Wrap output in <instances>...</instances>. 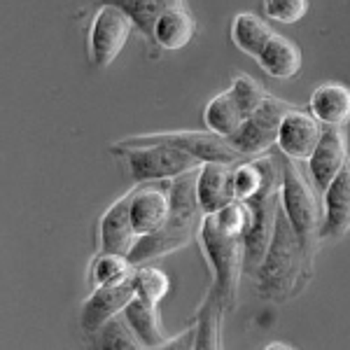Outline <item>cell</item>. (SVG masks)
I'll list each match as a JSON object with an SVG mask.
<instances>
[{
  "instance_id": "obj_22",
  "label": "cell",
  "mask_w": 350,
  "mask_h": 350,
  "mask_svg": "<svg viewBox=\"0 0 350 350\" xmlns=\"http://www.w3.org/2000/svg\"><path fill=\"white\" fill-rule=\"evenodd\" d=\"M110 5H117L129 14L133 26L148 38L154 36V26L163 12L173 8H183L185 0H105Z\"/></svg>"
},
{
  "instance_id": "obj_18",
  "label": "cell",
  "mask_w": 350,
  "mask_h": 350,
  "mask_svg": "<svg viewBox=\"0 0 350 350\" xmlns=\"http://www.w3.org/2000/svg\"><path fill=\"white\" fill-rule=\"evenodd\" d=\"M159 304H152L148 299L135 297L126 308H124V315H126L129 325L133 327L135 336L140 338L145 348H161L168 346V334L161 325L159 318Z\"/></svg>"
},
{
  "instance_id": "obj_27",
  "label": "cell",
  "mask_w": 350,
  "mask_h": 350,
  "mask_svg": "<svg viewBox=\"0 0 350 350\" xmlns=\"http://www.w3.org/2000/svg\"><path fill=\"white\" fill-rule=\"evenodd\" d=\"M133 283H135V297L148 299L152 304H159L161 299H166V295L171 292V280H168V275L154 267L135 269Z\"/></svg>"
},
{
  "instance_id": "obj_3",
  "label": "cell",
  "mask_w": 350,
  "mask_h": 350,
  "mask_svg": "<svg viewBox=\"0 0 350 350\" xmlns=\"http://www.w3.org/2000/svg\"><path fill=\"white\" fill-rule=\"evenodd\" d=\"M280 183L283 173L278 171L275 161L271 159L267 178L259 191L243 201L245 206V229H243V245H245V271L255 273L269 250L271 236H273L275 217L280 211Z\"/></svg>"
},
{
  "instance_id": "obj_9",
  "label": "cell",
  "mask_w": 350,
  "mask_h": 350,
  "mask_svg": "<svg viewBox=\"0 0 350 350\" xmlns=\"http://www.w3.org/2000/svg\"><path fill=\"white\" fill-rule=\"evenodd\" d=\"M133 21L117 5L103 3L94 14L89 28V56L96 68H108L122 54L124 44L131 38Z\"/></svg>"
},
{
  "instance_id": "obj_7",
  "label": "cell",
  "mask_w": 350,
  "mask_h": 350,
  "mask_svg": "<svg viewBox=\"0 0 350 350\" xmlns=\"http://www.w3.org/2000/svg\"><path fill=\"white\" fill-rule=\"evenodd\" d=\"M292 110V105H287L285 100L267 96L262 100V105L252 112L250 117L241 122V126L229 135V143L234 145V150H239L243 157H257L271 150L273 145H278V129L280 122L287 112Z\"/></svg>"
},
{
  "instance_id": "obj_11",
  "label": "cell",
  "mask_w": 350,
  "mask_h": 350,
  "mask_svg": "<svg viewBox=\"0 0 350 350\" xmlns=\"http://www.w3.org/2000/svg\"><path fill=\"white\" fill-rule=\"evenodd\" d=\"M133 299H135L133 278L122 280V283L115 285H98L82 306V327L87 332L100 329L110 318L120 315Z\"/></svg>"
},
{
  "instance_id": "obj_4",
  "label": "cell",
  "mask_w": 350,
  "mask_h": 350,
  "mask_svg": "<svg viewBox=\"0 0 350 350\" xmlns=\"http://www.w3.org/2000/svg\"><path fill=\"white\" fill-rule=\"evenodd\" d=\"M199 241L208 262L213 264V273H215L213 292H217L224 299V304L231 306L236 299V292H239V280L243 271H245L243 236L227 234L217 224L215 215H203L199 227Z\"/></svg>"
},
{
  "instance_id": "obj_5",
  "label": "cell",
  "mask_w": 350,
  "mask_h": 350,
  "mask_svg": "<svg viewBox=\"0 0 350 350\" xmlns=\"http://www.w3.org/2000/svg\"><path fill=\"white\" fill-rule=\"evenodd\" d=\"M280 206L310 255L315 250V243L320 241V231H323V211H320V201L313 187L308 185L306 175L301 173L295 159H287L283 166Z\"/></svg>"
},
{
  "instance_id": "obj_24",
  "label": "cell",
  "mask_w": 350,
  "mask_h": 350,
  "mask_svg": "<svg viewBox=\"0 0 350 350\" xmlns=\"http://www.w3.org/2000/svg\"><path fill=\"white\" fill-rule=\"evenodd\" d=\"M227 310L224 299L217 292H208L206 304H203L199 313V332H196V348H219V325H222V315Z\"/></svg>"
},
{
  "instance_id": "obj_2",
  "label": "cell",
  "mask_w": 350,
  "mask_h": 350,
  "mask_svg": "<svg viewBox=\"0 0 350 350\" xmlns=\"http://www.w3.org/2000/svg\"><path fill=\"white\" fill-rule=\"evenodd\" d=\"M306 257L310 255L306 252V247H304L301 239L297 236L295 227L290 224V219L283 213V206H280L269 250L264 255L262 264H259V269L255 271L262 295L285 297L297 285V280L301 278L304 259Z\"/></svg>"
},
{
  "instance_id": "obj_21",
  "label": "cell",
  "mask_w": 350,
  "mask_h": 350,
  "mask_svg": "<svg viewBox=\"0 0 350 350\" xmlns=\"http://www.w3.org/2000/svg\"><path fill=\"white\" fill-rule=\"evenodd\" d=\"M273 36L275 33L271 31L267 21L250 12L236 14L234 24H231V40H234V44L241 52H245L247 56H255V59L264 52V47H267Z\"/></svg>"
},
{
  "instance_id": "obj_28",
  "label": "cell",
  "mask_w": 350,
  "mask_h": 350,
  "mask_svg": "<svg viewBox=\"0 0 350 350\" xmlns=\"http://www.w3.org/2000/svg\"><path fill=\"white\" fill-rule=\"evenodd\" d=\"M229 92H231V96H234V100L239 103V108L243 110V115L245 117H250L252 112L262 105V100L269 96L255 80H252V77H247V75L234 77Z\"/></svg>"
},
{
  "instance_id": "obj_25",
  "label": "cell",
  "mask_w": 350,
  "mask_h": 350,
  "mask_svg": "<svg viewBox=\"0 0 350 350\" xmlns=\"http://www.w3.org/2000/svg\"><path fill=\"white\" fill-rule=\"evenodd\" d=\"M133 273L135 267L131 264V259L126 255H115V252H100L94 259V267H92V278L96 287L122 283V280L133 278Z\"/></svg>"
},
{
  "instance_id": "obj_10",
  "label": "cell",
  "mask_w": 350,
  "mask_h": 350,
  "mask_svg": "<svg viewBox=\"0 0 350 350\" xmlns=\"http://www.w3.org/2000/svg\"><path fill=\"white\" fill-rule=\"evenodd\" d=\"M323 124L315 120L310 112H301L292 108L280 122L278 129V148L283 150L287 159L304 161L310 159V154L318 148L323 138Z\"/></svg>"
},
{
  "instance_id": "obj_23",
  "label": "cell",
  "mask_w": 350,
  "mask_h": 350,
  "mask_svg": "<svg viewBox=\"0 0 350 350\" xmlns=\"http://www.w3.org/2000/svg\"><path fill=\"white\" fill-rule=\"evenodd\" d=\"M243 120H245V115H243V110L239 108V103L234 100L229 89L217 94L215 98L206 105V110H203V122H206L208 131L224 135V138H229V135L241 126Z\"/></svg>"
},
{
  "instance_id": "obj_20",
  "label": "cell",
  "mask_w": 350,
  "mask_h": 350,
  "mask_svg": "<svg viewBox=\"0 0 350 350\" xmlns=\"http://www.w3.org/2000/svg\"><path fill=\"white\" fill-rule=\"evenodd\" d=\"M194 31H196L194 19H191L187 10L173 8L159 16L152 40L159 44V47L168 49V52H175V49L187 47L189 40L194 38Z\"/></svg>"
},
{
  "instance_id": "obj_26",
  "label": "cell",
  "mask_w": 350,
  "mask_h": 350,
  "mask_svg": "<svg viewBox=\"0 0 350 350\" xmlns=\"http://www.w3.org/2000/svg\"><path fill=\"white\" fill-rule=\"evenodd\" d=\"M96 336H98V343L103 348H110V350H131V348H145L143 343H140V338L135 336L133 327L129 325L126 315H124V310L120 315H115V318H110L108 323H105L100 329L94 332Z\"/></svg>"
},
{
  "instance_id": "obj_31",
  "label": "cell",
  "mask_w": 350,
  "mask_h": 350,
  "mask_svg": "<svg viewBox=\"0 0 350 350\" xmlns=\"http://www.w3.org/2000/svg\"><path fill=\"white\" fill-rule=\"evenodd\" d=\"M267 348H290V346H285V343H271Z\"/></svg>"
},
{
  "instance_id": "obj_19",
  "label": "cell",
  "mask_w": 350,
  "mask_h": 350,
  "mask_svg": "<svg viewBox=\"0 0 350 350\" xmlns=\"http://www.w3.org/2000/svg\"><path fill=\"white\" fill-rule=\"evenodd\" d=\"M257 64L273 80H292L301 70V52L287 38L273 36L264 52L257 56Z\"/></svg>"
},
{
  "instance_id": "obj_1",
  "label": "cell",
  "mask_w": 350,
  "mask_h": 350,
  "mask_svg": "<svg viewBox=\"0 0 350 350\" xmlns=\"http://www.w3.org/2000/svg\"><path fill=\"white\" fill-rule=\"evenodd\" d=\"M196 173L199 171L173 178V185L168 189L171 191V213H168V219L154 234L140 236L135 241L133 250L129 252V259H131L133 267H143L150 259L168 255V252L178 250V247L187 245L191 236L199 231L203 211L199 206V199H196Z\"/></svg>"
},
{
  "instance_id": "obj_17",
  "label": "cell",
  "mask_w": 350,
  "mask_h": 350,
  "mask_svg": "<svg viewBox=\"0 0 350 350\" xmlns=\"http://www.w3.org/2000/svg\"><path fill=\"white\" fill-rule=\"evenodd\" d=\"M310 115L323 126H343L350 122V89L346 84H320L308 100Z\"/></svg>"
},
{
  "instance_id": "obj_15",
  "label": "cell",
  "mask_w": 350,
  "mask_h": 350,
  "mask_svg": "<svg viewBox=\"0 0 350 350\" xmlns=\"http://www.w3.org/2000/svg\"><path fill=\"white\" fill-rule=\"evenodd\" d=\"M171 213V191L163 187H138L131 199V222L135 234L148 236L163 227Z\"/></svg>"
},
{
  "instance_id": "obj_30",
  "label": "cell",
  "mask_w": 350,
  "mask_h": 350,
  "mask_svg": "<svg viewBox=\"0 0 350 350\" xmlns=\"http://www.w3.org/2000/svg\"><path fill=\"white\" fill-rule=\"evenodd\" d=\"M213 215H215L217 224L224 231H227V234L243 236V229H245V222H247L245 206H243V201H231L229 206H224L222 211L213 213Z\"/></svg>"
},
{
  "instance_id": "obj_12",
  "label": "cell",
  "mask_w": 350,
  "mask_h": 350,
  "mask_svg": "<svg viewBox=\"0 0 350 350\" xmlns=\"http://www.w3.org/2000/svg\"><path fill=\"white\" fill-rule=\"evenodd\" d=\"M234 166L236 163H219L211 161L203 163L196 173V199L203 215L222 211L231 201H236L234 189Z\"/></svg>"
},
{
  "instance_id": "obj_29",
  "label": "cell",
  "mask_w": 350,
  "mask_h": 350,
  "mask_svg": "<svg viewBox=\"0 0 350 350\" xmlns=\"http://www.w3.org/2000/svg\"><path fill=\"white\" fill-rule=\"evenodd\" d=\"M264 10L278 24H297L308 12V0H264Z\"/></svg>"
},
{
  "instance_id": "obj_8",
  "label": "cell",
  "mask_w": 350,
  "mask_h": 350,
  "mask_svg": "<svg viewBox=\"0 0 350 350\" xmlns=\"http://www.w3.org/2000/svg\"><path fill=\"white\" fill-rule=\"evenodd\" d=\"M145 143H168L173 148L185 150L187 154L196 157L201 163H239L243 154L239 150H234V145L229 143L224 135H217L213 131L199 133V131H171V133H150V135H135V138H126L122 143H117L120 148H133V145H145Z\"/></svg>"
},
{
  "instance_id": "obj_14",
  "label": "cell",
  "mask_w": 350,
  "mask_h": 350,
  "mask_svg": "<svg viewBox=\"0 0 350 350\" xmlns=\"http://www.w3.org/2000/svg\"><path fill=\"white\" fill-rule=\"evenodd\" d=\"M131 199L133 191L115 201L100 217V252H115V255H126L133 250L138 234L131 222Z\"/></svg>"
},
{
  "instance_id": "obj_6",
  "label": "cell",
  "mask_w": 350,
  "mask_h": 350,
  "mask_svg": "<svg viewBox=\"0 0 350 350\" xmlns=\"http://www.w3.org/2000/svg\"><path fill=\"white\" fill-rule=\"evenodd\" d=\"M112 150L124 152L129 159L133 183H154V180H168L178 175L199 171L203 163L196 157L187 154L185 150L173 148L168 143H145L133 145V148H120L115 145Z\"/></svg>"
},
{
  "instance_id": "obj_13",
  "label": "cell",
  "mask_w": 350,
  "mask_h": 350,
  "mask_svg": "<svg viewBox=\"0 0 350 350\" xmlns=\"http://www.w3.org/2000/svg\"><path fill=\"white\" fill-rule=\"evenodd\" d=\"M348 163V145L346 135H343L341 126H327L323 131L318 148L308 159V171L313 178L315 187L327 189L338 173L343 171V166Z\"/></svg>"
},
{
  "instance_id": "obj_16",
  "label": "cell",
  "mask_w": 350,
  "mask_h": 350,
  "mask_svg": "<svg viewBox=\"0 0 350 350\" xmlns=\"http://www.w3.org/2000/svg\"><path fill=\"white\" fill-rule=\"evenodd\" d=\"M350 231V161L325 189L323 239H338Z\"/></svg>"
}]
</instances>
